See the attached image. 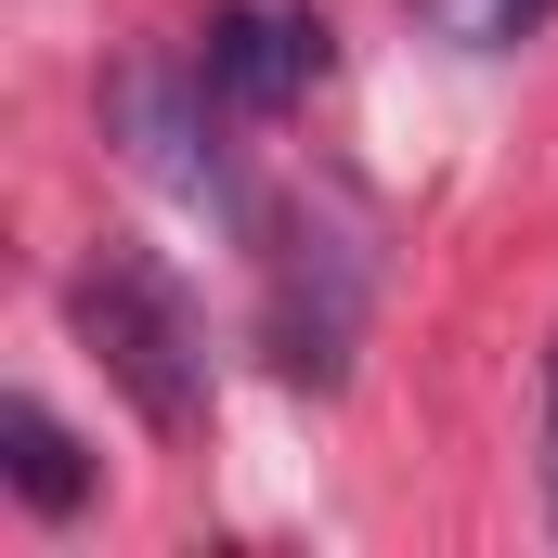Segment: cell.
<instances>
[{
	"instance_id": "cell-1",
	"label": "cell",
	"mask_w": 558,
	"mask_h": 558,
	"mask_svg": "<svg viewBox=\"0 0 558 558\" xmlns=\"http://www.w3.org/2000/svg\"><path fill=\"white\" fill-rule=\"evenodd\" d=\"M65 312H78L92 364L131 390V416L156 428V441H195V428H208V325H195V299L156 274L143 247H92V260L65 274Z\"/></svg>"
},
{
	"instance_id": "cell-2",
	"label": "cell",
	"mask_w": 558,
	"mask_h": 558,
	"mask_svg": "<svg viewBox=\"0 0 558 558\" xmlns=\"http://www.w3.org/2000/svg\"><path fill=\"white\" fill-rule=\"evenodd\" d=\"M195 78L221 92V118H286L325 78V13L312 0H221L195 39Z\"/></svg>"
},
{
	"instance_id": "cell-3",
	"label": "cell",
	"mask_w": 558,
	"mask_h": 558,
	"mask_svg": "<svg viewBox=\"0 0 558 558\" xmlns=\"http://www.w3.org/2000/svg\"><path fill=\"white\" fill-rule=\"evenodd\" d=\"M351 325H364V247L351 234H274V364L338 390L351 377Z\"/></svg>"
},
{
	"instance_id": "cell-4",
	"label": "cell",
	"mask_w": 558,
	"mask_h": 558,
	"mask_svg": "<svg viewBox=\"0 0 558 558\" xmlns=\"http://www.w3.org/2000/svg\"><path fill=\"white\" fill-rule=\"evenodd\" d=\"M208 105H221V92H208L195 65H131V78H118V118H131V156L156 169V182H182V195H234V182H221V156H195V131H208Z\"/></svg>"
},
{
	"instance_id": "cell-5",
	"label": "cell",
	"mask_w": 558,
	"mask_h": 558,
	"mask_svg": "<svg viewBox=\"0 0 558 558\" xmlns=\"http://www.w3.org/2000/svg\"><path fill=\"white\" fill-rule=\"evenodd\" d=\"M0 468H13V494H26L39 520H78V507H92V454L65 441V416H52L39 390L0 403Z\"/></svg>"
},
{
	"instance_id": "cell-6",
	"label": "cell",
	"mask_w": 558,
	"mask_h": 558,
	"mask_svg": "<svg viewBox=\"0 0 558 558\" xmlns=\"http://www.w3.org/2000/svg\"><path fill=\"white\" fill-rule=\"evenodd\" d=\"M428 26L468 39V52H520V39H546V26H558V0H428Z\"/></svg>"
},
{
	"instance_id": "cell-7",
	"label": "cell",
	"mask_w": 558,
	"mask_h": 558,
	"mask_svg": "<svg viewBox=\"0 0 558 558\" xmlns=\"http://www.w3.org/2000/svg\"><path fill=\"white\" fill-rule=\"evenodd\" d=\"M546 520H558V351H546Z\"/></svg>"
}]
</instances>
